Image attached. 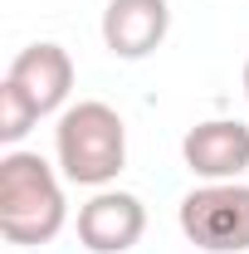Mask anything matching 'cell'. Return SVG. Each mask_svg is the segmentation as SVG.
<instances>
[{"instance_id":"cell-7","label":"cell","mask_w":249,"mask_h":254,"mask_svg":"<svg viewBox=\"0 0 249 254\" xmlns=\"http://www.w3.org/2000/svg\"><path fill=\"white\" fill-rule=\"evenodd\" d=\"M5 78L39 108V118H49V113H59L63 103H68V88H73V59H68L63 44L39 39V44H30V49L15 54V64H10Z\"/></svg>"},{"instance_id":"cell-4","label":"cell","mask_w":249,"mask_h":254,"mask_svg":"<svg viewBox=\"0 0 249 254\" xmlns=\"http://www.w3.org/2000/svg\"><path fill=\"white\" fill-rule=\"evenodd\" d=\"M147 230V205L132 190H98L88 205H78V245L88 254H127Z\"/></svg>"},{"instance_id":"cell-3","label":"cell","mask_w":249,"mask_h":254,"mask_svg":"<svg viewBox=\"0 0 249 254\" xmlns=\"http://www.w3.org/2000/svg\"><path fill=\"white\" fill-rule=\"evenodd\" d=\"M181 235L205 254H245L249 250V186L210 181L181 200Z\"/></svg>"},{"instance_id":"cell-6","label":"cell","mask_w":249,"mask_h":254,"mask_svg":"<svg viewBox=\"0 0 249 254\" xmlns=\"http://www.w3.org/2000/svg\"><path fill=\"white\" fill-rule=\"evenodd\" d=\"M171 30V5L166 0H108L103 10V44L118 59H147L161 49Z\"/></svg>"},{"instance_id":"cell-1","label":"cell","mask_w":249,"mask_h":254,"mask_svg":"<svg viewBox=\"0 0 249 254\" xmlns=\"http://www.w3.org/2000/svg\"><path fill=\"white\" fill-rule=\"evenodd\" d=\"M68 220L59 171L39 152H5L0 157V235L10 245H49Z\"/></svg>"},{"instance_id":"cell-8","label":"cell","mask_w":249,"mask_h":254,"mask_svg":"<svg viewBox=\"0 0 249 254\" xmlns=\"http://www.w3.org/2000/svg\"><path fill=\"white\" fill-rule=\"evenodd\" d=\"M34 123H39V108H34L30 98H25L10 78H5V83H0V142H5V147L25 142Z\"/></svg>"},{"instance_id":"cell-2","label":"cell","mask_w":249,"mask_h":254,"mask_svg":"<svg viewBox=\"0 0 249 254\" xmlns=\"http://www.w3.org/2000/svg\"><path fill=\"white\" fill-rule=\"evenodd\" d=\"M54 157L73 186L103 190L108 181H118V171L127 166V127L118 108H108L98 98L63 108L59 127H54Z\"/></svg>"},{"instance_id":"cell-5","label":"cell","mask_w":249,"mask_h":254,"mask_svg":"<svg viewBox=\"0 0 249 254\" xmlns=\"http://www.w3.org/2000/svg\"><path fill=\"white\" fill-rule=\"evenodd\" d=\"M181 157L200 181H240L249 171V127L235 118L195 123L181 142Z\"/></svg>"},{"instance_id":"cell-9","label":"cell","mask_w":249,"mask_h":254,"mask_svg":"<svg viewBox=\"0 0 249 254\" xmlns=\"http://www.w3.org/2000/svg\"><path fill=\"white\" fill-rule=\"evenodd\" d=\"M245 98H249V59H245Z\"/></svg>"}]
</instances>
